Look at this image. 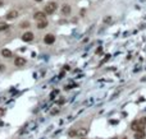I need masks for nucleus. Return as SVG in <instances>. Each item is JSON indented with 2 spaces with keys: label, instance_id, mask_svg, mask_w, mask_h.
<instances>
[{
  "label": "nucleus",
  "instance_id": "nucleus-1",
  "mask_svg": "<svg viewBox=\"0 0 146 139\" xmlns=\"http://www.w3.org/2000/svg\"><path fill=\"white\" fill-rule=\"evenodd\" d=\"M144 124L142 123H140V121H133L132 124H131V129L132 130H135V132H144Z\"/></svg>",
  "mask_w": 146,
  "mask_h": 139
},
{
  "label": "nucleus",
  "instance_id": "nucleus-2",
  "mask_svg": "<svg viewBox=\"0 0 146 139\" xmlns=\"http://www.w3.org/2000/svg\"><path fill=\"white\" fill-rule=\"evenodd\" d=\"M56 4L54 3V1H51V3H47V5L45 6V13H47V14H51V13H54L55 10H56Z\"/></svg>",
  "mask_w": 146,
  "mask_h": 139
},
{
  "label": "nucleus",
  "instance_id": "nucleus-3",
  "mask_svg": "<svg viewBox=\"0 0 146 139\" xmlns=\"http://www.w3.org/2000/svg\"><path fill=\"white\" fill-rule=\"evenodd\" d=\"M26 59L25 58H15V60H14V65L15 67H23V65H26Z\"/></svg>",
  "mask_w": 146,
  "mask_h": 139
},
{
  "label": "nucleus",
  "instance_id": "nucleus-4",
  "mask_svg": "<svg viewBox=\"0 0 146 139\" xmlns=\"http://www.w3.org/2000/svg\"><path fill=\"white\" fill-rule=\"evenodd\" d=\"M22 40H23L25 42H31V41L34 40V33H32V32H26L25 35L22 36Z\"/></svg>",
  "mask_w": 146,
  "mask_h": 139
},
{
  "label": "nucleus",
  "instance_id": "nucleus-5",
  "mask_svg": "<svg viewBox=\"0 0 146 139\" xmlns=\"http://www.w3.org/2000/svg\"><path fill=\"white\" fill-rule=\"evenodd\" d=\"M44 41H45V43H47V45H51V43H54V41H55V37L53 35H46L45 36V38H44Z\"/></svg>",
  "mask_w": 146,
  "mask_h": 139
},
{
  "label": "nucleus",
  "instance_id": "nucleus-6",
  "mask_svg": "<svg viewBox=\"0 0 146 139\" xmlns=\"http://www.w3.org/2000/svg\"><path fill=\"white\" fill-rule=\"evenodd\" d=\"M45 12H36L35 13V19H37V21H42V19H45Z\"/></svg>",
  "mask_w": 146,
  "mask_h": 139
},
{
  "label": "nucleus",
  "instance_id": "nucleus-7",
  "mask_svg": "<svg viewBox=\"0 0 146 139\" xmlns=\"http://www.w3.org/2000/svg\"><path fill=\"white\" fill-rule=\"evenodd\" d=\"M17 15H18V12H17V10H12V12H9V13L6 14V19L12 21V19H14Z\"/></svg>",
  "mask_w": 146,
  "mask_h": 139
},
{
  "label": "nucleus",
  "instance_id": "nucleus-8",
  "mask_svg": "<svg viewBox=\"0 0 146 139\" xmlns=\"http://www.w3.org/2000/svg\"><path fill=\"white\" fill-rule=\"evenodd\" d=\"M45 27H47V21H46V19L38 21V23H37V28H40V30H44Z\"/></svg>",
  "mask_w": 146,
  "mask_h": 139
},
{
  "label": "nucleus",
  "instance_id": "nucleus-9",
  "mask_svg": "<svg viewBox=\"0 0 146 139\" xmlns=\"http://www.w3.org/2000/svg\"><path fill=\"white\" fill-rule=\"evenodd\" d=\"M1 55L4 58H12V51L8 49H4V50H1Z\"/></svg>",
  "mask_w": 146,
  "mask_h": 139
},
{
  "label": "nucleus",
  "instance_id": "nucleus-10",
  "mask_svg": "<svg viewBox=\"0 0 146 139\" xmlns=\"http://www.w3.org/2000/svg\"><path fill=\"white\" fill-rule=\"evenodd\" d=\"M62 12H63V14H66V15H67V14H69V13H71V6H69V5H67V4H66V5H63V6H62Z\"/></svg>",
  "mask_w": 146,
  "mask_h": 139
},
{
  "label": "nucleus",
  "instance_id": "nucleus-11",
  "mask_svg": "<svg viewBox=\"0 0 146 139\" xmlns=\"http://www.w3.org/2000/svg\"><path fill=\"white\" fill-rule=\"evenodd\" d=\"M85 135H87V129L82 128V129L77 130V137H85Z\"/></svg>",
  "mask_w": 146,
  "mask_h": 139
},
{
  "label": "nucleus",
  "instance_id": "nucleus-12",
  "mask_svg": "<svg viewBox=\"0 0 146 139\" xmlns=\"http://www.w3.org/2000/svg\"><path fill=\"white\" fill-rule=\"evenodd\" d=\"M144 137H145V133H144V132H137V133L135 134V138H136V139L144 138Z\"/></svg>",
  "mask_w": 146,
  "mask_h": 139
},
{
  "label": "nucleus",
  "instance_id": "nucleus-13",
  "mask_svg": "<svg viewBox=\"0 0 146 139\" xmlns=\"http://www.w3.org/2000/svg\"><path fill=\"white\" fill-rule=\"evenodd\" d=\"M6 28H8V24L5 22H0V32L1 31H5Z\"/></svg>",
  "mask_w": 146,
  "mask_h": 139
},
{
  "label": "nucleus",
  "instance_id": "nucleus-14",
  "mask_svg": "<svg viewBox=\"0 0 146 139\" xmlns=\"http://www.w3.org/2000/svg\"><path fill=\"white\" fill-rule=\"evenodd\" d=\"M68 135H69V137H77V132H76V130H71V132L68 133Z\"/></svg>",
  "mask_w": 146,
  "mask_h": 139
},
{
  "label": "nucleus",
  "instance_id": "nucleus-15",
  "mask_svg": "<svg viewBox=\"0 0 146 139\" xmlns=\"http://www.w3.org/2000/svg\"><path fill=\"white\" fill-rule=\"evenodd\" d=\"M28 26H30L28 22H23V23H21V27H22V28H27Z\"/></svg>",
  "mask_w": 146,
  "mask_h": 139
},
{
  "label": "nucleus",
  "instance_id": "nucleus-16",
  "mask_svg": "<svg viewBox=\"0 0 146 139\" xmlns=\"http://www.w3.org/2000/svg\"><path fill=\"white\" fill-rule=\"evenodd\" d=\"M104 22H105V23H110V22H111V18H110V17H107V18H104Z\"/></svg>",
  "mask_w": 146,
  "mask_h": 139
},
{
  "label": "nucleus",
  "instance_id": "nucleus-17",
  "mask_svg": "<svg viewBox=\"0 0 146 139\" xmlns=\"http://www.w3.org/2000/svg\"><path fill=\"white\" fill-rule=\"evenodd\" d=\"M140 123H142L144 125H146V117H142V119H140Z\"/></svg>",
  "mask_w": 146,
  "mask_h": 139
},
{
  "label": "nucleus",
  "instance_id": "nucleus-18",
  "mask_svg": "<svg viewBox=\"0 0 146 139\" xmlns=\"http://www.w3.org/2000/svg\"><path fill=\"white\" fill-rule=\"evenodd\" d=\"M56 93H58V91H54V92L51 93V96H50V97H51V98H54V97L56 96Z\"/></svg>",
  "mask_w": 146,
  "mask_h": 139
},
{
  "label": "nucleus",
  "instance_id": "nucleus-19",
  "mask_svg": "<svg viewBox=\"0 0 146 139\" xmlns=\"http://www.w3.org/2000/svg\"><path fill=\"white\" fill-rule=\"evenodd\" d=\"M3 68H4V67H3V65H0V71L3 70Z\"/></svg>",
  "mask_w": 146,
  "mask_h": 139
},
{
  "label": "nucleus",
  "instance_id": "nucleus-20",
  "mask_svg": "<svg viewBox=\"0 0 146 139\" xmlns=\"http://www.w3.org/2000/svg\"><path fill=\"white\" fill-rule=\"evenodd\" d=\"M0 5H3V1H1V0H0Z\"/></svg>",
  "mask_w": 146,
  "mask_h": 139
},
{
  "label": "nucleus",
  "instance_id": "nucleus-21",
  "mask_svg": "<svg viewBox=\"0 0 146 139\" xmlns=\"http://www.w3.org/2000/svg\"><path fill=\"white\" fill-rule=\"evenodd\" d=\"M36 1H42V0H36Z\"/></svg>",
  "mask_w": 146,
  "mask_h": 139
}]
</instances>
